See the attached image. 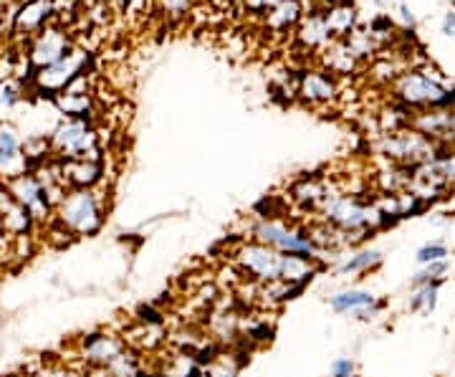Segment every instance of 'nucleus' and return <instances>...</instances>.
<instances>
[{
	"label": "nucleus",
	"mask_w": 455,
	"mask_h": 377,
	"mask_svg": "<svg viewBox=\"0 0 455 377\" xmlns=\"http://www.w3.org/2000/svg\"><path fill=\"white\" fill-rule=\"evenodd\" d=\"M448 256H451V251L445 244H440V241H433V244H425L418 253H415V259L420 266L425 263H435V261H448Z\"/></svg>",
	"instance_id": "nucleus-35"
},
{
	"label": "nucleus",
	"mask_w": 455,
	"mask_h": 377,
	"mask_svg": "<svg viewBox=\"0 0 455 377\" xmlns=\"http://www.w3.org/2000/svg\"><path fill=\"white\" fill-rule=\"evenodd\" d=\"M296 36H299V44L307 46V49L326 46L331 41V33H329V26H326L324 13H309V16L301 20Z\"/></svg>",
	"instance_id": "nucleus-21"
},
{
	"label": "nucleus",
	"mask_w": 455,
	"mask_h": 377,
	"mask_svg": "<svg viewBox=\"0 0 455 377\" xmlns=\"http://www.w3.org/2000/svg\"><path fill=\"white\" fill-rule=\"evenodd\" d=\"M395 97L407 109H455V89L425 71H405L395 79Z\"/></svg>",
	"instance_id": "nucleus-4"
},
{
	"label": "nucleus",
	"mask_w": 455,
	"mask_h": 377,
	"mask_svg": "<svg viewBox=\"0 0 455 377\" xmlns=\"http://www.w3.org/2000/svg\"><path fill=\"white\" fill-rule=\"evenodd\" d=\"M142 377H147V375H142Z\"/></svg>",
	"instance_id": "nucleus-49"
},
{
	"label": "nucleus",
	"mask_w": 455,
	"mask_h": 377,
	"mask_svg": "<svg viewBox=\"0 0 455 377\" xmlns=\"http://www.w3.org/2000/svg\"><path fill=\"white\" fill-rule=\"evenodd\" d=\"M51 101H53V107H56L66 119H86V122H92L94 101H92V94H89L86 74H82V76L71 84L66 92H61L59 97H53Z\"/></svg>",
	"instance_id": "nucleus-12"
},
{
	"label": "nucleus",
	"mask_w": 455,
	"mask_h": 377,
	"mask_svg": "<svg viewBox=\"0 0 455 377\" xmlns=\"http://www.w3.org/2000/svg\"><path fill=\"white\" fill-rule=\"evenodd\" d=\"M114 377H142L145 375V362L140 357L137 349L124 347V352L107 367Z\"/></svg>",
	"instance_id": "nucleus-28"
},
{
	"label": "nucleus",
	"mask_w": 455,
	"mask_h": 377,
	"mask_svg": "<svg viewBox=\"0 0 455 377\" xmlns=\"http://www.w3.org/2000/svg\"><path fill=\"white\" fill-rule=\"evenodd\" d=\"M11 236H8V230L3 226V218H0V261H3V256H8V248H11Z\"/></svg>",
	"instance_id": "nucleus-42"
},
{
	"label": "nucleus",
	"mask_w": 455,
	"mask_h": 377,
	"mask_svg": "<svg viewBox=\"0 0 455 377\" xmlns=\"http://www.w3.org/2000/svg\"><path fill=\"white\" fill-rule=\"evenodd\" d=\"M248 340L251 342H271L274 340V327L268 322H256L248 329Z\"/></svg>",
	"instance_id": "nucleus-37"
},
{
	"label": "nucleus",
	"mask_w": 455,
	"mask_h": 377,
	"mask_svg": "<svg viewBox=\"0 0 455 377\" xmlns=\"http://www.w3.org/2000/svg\"><path fill=\"white\" fill-rule=\"evenodd\" d=\"M319 271H324V261H314V259H307V256H283L278 279L289 281V284H299V286L307 289Z\"/></svg>",
	"instance_id": "nucleus-18"
},
{
	"label": "nucleus",
	"mask_w": 455,
	"mask_h": 377,
	"mask_svg": "<svg viewBox=\"0 0 455 377\" xmlns=\"http://www.w3.org/2000/svg\"><path fill=\"white\" fill-rule=\"evenodd\" d=\"M377 301H379V299H377L372 292H364V289H347V292L329 296V307L337 314H355L359 312V309L374 307Z\"/></svg>",
	"instance_id": "nucleus-24"
},
{
	"label": "nucleus",
	"mask_w": 455,
	"mask_h": 377,
	"mask_svg": "<svg viewBox=\"0 0 455 377\" xmlns=\"http://www.w3.org/2000/svg\"><path fill=\"white\" fill-rule=\"evenodd\" d=\"M18 99H20V92H18L13 84H3V86H0V104L13 107Z\"/></svg>",
	"instance_id": "nucleus-40"
},
{
	"label": "nucleus",
	"mask_w": 455,
	"mask_h": 377,
	"mask_svg": "<svg viewBox=\"0 0 455 377\" xmlns=\"http://www.w3.org/2000/svg\"><path fill=\"white\" fill-rule=\"evenodd\" d=\"M64 180L68 190H89L97 188L104 178V164L99 160H61Z\"/></svg>",
	"instance_id": "nucleus-16"
},
{
	"label": "nucleus",
	"mask_w": 455,
	"mask_h": 377,
	"mask_svg": "<svg viewBox=\"0 0 455 377\" xmlns=\"http://www.w3.org/2000/svg\"><path fill=\"white\" fill-rule=\"evenodd\" d=\"M377 152L382 157H387L392 164L400 167H418V164L435 160L440 152L438 142L427 140L412 127H403V130L385 132L377 142Z\"/></svg>",
	"instance_id": "nucleus-5"
},
{
	"label": "nucleus",
	"mask_w": 455,
	"mask_h": 377,
	"mask_svg": "<svg viewBox=\"0 0 455 377\" xmlns=\"http://www.w3.org/2000/svg\"><path fill=\"white\" fill-rule=\"evenodd\" d=\"M443 33L455 38V11H448L445 18H443Z\"/></svg>",
	"instance_id": "nucleus-43"
},
{
	"label": "nucleus",
	"mask_w": 455,
	"mask_h": 377,
	"mask_svg": "<svg viewBox=\"0 0 455 377\" xmlns=\"http://www.w3.org/2000/svg\"><path fill=\"white\" fill-rule=\"evenodd\" d=\"M53 13H56V0H26L13 13V31L23 36L44 31Z\"/></svg>",
	"instance_id": "nucleus-13"
},
{
	"label": "nucleus",
	"mask_w": 455,
	"mask_h": 377,
	"mask_svg": "<svg viewBox=\"0 0 455 377\" xmlns=\"http://www.w3.org/2000/svg\"><path fill=\"white\" fill-rule=\"evenodd\" d=\"M281 259H283V253L263 246L259 241H251V238L243 241V244H238V248L233 251V266L238 269V274L243 279L256 281V284L278 279Z\"/></svg>",
	"instance_id": "nucleus-8"
},
{
	"label": "nucleus",
	"mask_w": 455,
	"mask_h": 377,
	"mask_svg": "<svg viewBox=\"0 0 455 377\" xmlns=\"http://www.w3.org/2000/svg\"><path fill=\"white\" fill-rule=\"evenodd\" d=\"M56 223H61L74 238L97 236L107 221V197L97 188L89 190H68L56 208Z\"/></svg>",
	"instance_id": "nucleus-2"
},
{
	"label": "nucleus",
	"mask_w": 455,
	"mask_h": 377,
	"mask_svg": "<svg viewBox=\"0 0 455 377\" xmlns=\"http://www.w3.org/2000/svg\"><path fill=\"white\" fill-rule=\"evenodd\" d=\"M74 347H76L79 365L86 370V367H109L124 352L127 342L122 334H116L112 329H97V332L82 334Z\"/></svg>",
	"instance_id": "nucleus-10"
},
{
	"label": "nucleus",
	"mask_w": 455,
	"mask_h": 377,
	"mask_svg": "<svg viewBox=\"0 0 455 377\" xmlns=\"http://www.w3.org/2000/svg\"><path fill=\"white\" fill-rule=\"evenodd\" d=\"M86 61H89V56H86L84 51H71L66 59L56 61L53 66L38 68V71L33 74L36 92L49 99L59 97V94L66 92V89L76 82L82 74H86Z\"/></svg>",
	"instance_id": "nucleus-9"
},
{
	"label": "nucleus",
	"mask_w": 455,
	"mask_h": 377,
	"mask_svg": "<svg viewBox=\"0 0 455 377\" xmlns=\"http://www.w3.org/2000/svg\"><path fill=\"white\" fill-rule=\"evenodd\" d=\"M382 251L377 248H362L357 253H352L349 259L337 266V274L339 277H357V274H370V271H377L382 266Z\"/></svg>",
	"instance_id": "nucleus-23"
},
{
	"label": "nucleus",
	"mask_w": 455,
	"mask_h": 377,
	"mask_svg": "<svg viewBox=\"0 0 455 377\" xmlns=\"http://www.w3.org/2000/svg\"><path fill=\"white\" fill-rule=\"evenodd\" d=\"M443 148H455V127H453V132H451V134L445 137V142H443Z\"/></svg>",
	"instance_id": "nucleus-46"
},
{
	"label": "nucleus",
	"mask_w": 455,
	"mask_h": 377,
	"mask_svg": "<svg viewBox=\"0 0 455 377\" xmlns=\"http://www.w3.org/2000/svg\"><path fill=\"white\" fill-rule=\"evenodd\" d=\"M430 164L445 188H455V148H440L438 157L430 160Z\"/></svg>",
	"instance_id": "nucleus-31"
},
{
	"label": "nucleus",
	"mask_w": 455,
	"mask_h": 377,
	"mask_svg": "<svg viewBox=\"0 0 455 377\" xmlns=\"http://www.w3.org/2000/svg\"><path fill=\"white\" fill-rule=\"evenodd\" d=\"M324 64L331 74H341V76H344V74H349V71L355 68L357 59H355V53L349 51L347 41H329V44H326Z\"/></svg>",
	"instance_id": "nucleus-25"
},
{
	"label": "nucleus",
	"mask_w": 455,
	"mask_h": 377,
	"mask_svg": "<svg viewBox=\"0 0 455 377\" xmlns=\"http://www.w3.org/2000/svg\"><path fill=\"white\" fill-rule=\"evenodd\" d=\"M445 274H448V261L425 263L423 269L412 277V289L427 286V284H438V281L445 279Z\"/></svg>",
	"instance_id": "nucleus-34"
},
{
	"label": "nucleus",
	"mask_w": 455,
	"mask_h": 377,
	"mask_svg": "<svg viewBox=\"0 0 455 377\" xmlns=\"http://www.w3.org/2000/svg\"><path fill=\"white\" fill-rule=\"evenodd\" d=\"M241 365L235 362L233 355H215L208 367L203 370V377H238Z\"/></svg>",
	"instance_id": "nucleus-33"
},
{
	"label": "nucleus",
	"mask_w": 455,
	"mask_h": 377,
	"mask_svg": "<svg viewBox=\"0 0 455 377\" xmlns=\"http://www.w3.org/2000/svg\"><path fill=\"white\" fill-rule=\"evenodd\" d=\"M400 0H374V5H379V8H392V5H397Z\"/></svg>",
	"instance_id": "nucleus-45"
},
{
	"label": "nucleus",
	"mask_w": 455,
	"mask_h": 377,
	"mask_svg": "<svg viewBox=\"0 0 455 377\" xmlns=\"http://www.w3.org/2000/svg\"><path fill=\"white\" fill-rule=\"evenodd\" d=\"M256 213L259 218H286V205L281 197H266L256 205Z\"/></svg>",
	"instance_id": "nucleus-36"
},
{
	"label": "nucleus",
	"mask_w": 455,
	"mask_h": 377,
	"mask_svg": "<svg viewBox=\"0 0 455 377\" xmlns=\"http://www.w3.org/2000/svg\"><path fill=\"white\" fill-rule=\"evenodd\" d=\"M0 218H3V226L8 230L11 238H20V236H36L38 226L31 218V213L16 203L13 197L8 196V190L0 185Z\"/></svg>",
	"instance_id": "nucleus-14"
},
{
	"label": "nucleus",
	"mask_w": 455,
	"mask_h": 377,
	"mask_svg": "<svg viewBox=\"0 0 455 377\" xmlns=\"http://www.w3.org/2000/svg\"><path fill=\"white\" fill-rule=\"evenodd\" d=\"M0 28H3V5H0Z\"/></svg>",
	"instance_id": "nucleus-48"
},
{
	"label": "nucleus",
	"mask_w": 455,
	"mask_h": 377,
	"mask_svg": "<svg viewBox=\"0 0 455 377\" xmlns=\"http://www.w3.org/2000/svg\"><path fill=\"white\" fill-rule=\"evenodd\" d=\"M49 140L56 160H99L101 163L99 134L94 124L86 119H64Z\"/></svg>",
	"instance_id": "nucleus-6"
},
{
	"label": "nucleus",
	"mask_w": 455,
	"mask_h": 377,
	"mask_svg": "<svg viewBox=\"0 0 455 377\" xmlns=\"http://www.w3.org/2000/svg\"><path fill=\"white\" fill-rule=\"evenodd\" d=\"M23 163V155H20V140L11 127H0V170L16 175L18 164Z\"/></svg>",
	"instance_id": "nucleus-27"
},
{
	"label": "nucleus",
	"mask_w": 455,
	"mask_h": 377,
	"mask_svg": "<svg viewBox=\"0 0 455 377\" xmlns=\"http://www.w3.org/2000/svg\"><path fill=\"white\" fill-rule=\"evenodd\" d=\"M84 377H114L107 367H86Z\"/></svg>",
	"instance_id": "nucleus-44"
},
{
	"label": "nucleus",
	"mask_w": 455,
	"mask_h": 377,
	"mask_svg": "<svg viewBox=\"0 0 455 377\" xmlns=\"http://www.w3.org/2000/svg\"><path fill=\"white\" fill-rule=\"evenodd\" d=\"M299 20H301V5H299V0H286V3H281V5H276L268 13V26L274 31H289Z\"/></svg>",
	"instance_id": "nucleus-29"
},
{
	"label": "nucleus",
	"mask_w": 455,
	"mask_h": 377,
	"mask_svg": "<svg viewBox=\"0 0 455 377\" xmlns=\"http://www.w3.org/2000/svg\"><path fill=\"white\" fill-rule=\"evenodd\" d=\"M248 238L274 248L283 256H307L314 261H322L319 251L311 244L309 229L291 223L286 218H256L248 226Z\"/></svg>",
	"instance_id": "nucleus-3"
},
{
	"label": "nucleus",
	"mask_w": 455,
	"mask_h": 377,
	"mask_svg": "<svg viewBox=\"0 0 455 377\" xmlns=\"http://www.w3.org/2000/svg\"><path fill=\"white\" fill-rule=\"evenodd\" d=\"M316 215H322V221L337 226L344 233L357 236L359 241H364L374 230L385 229V221H382V213L377 211L374 200L347 196L331 185H326L324 200H322V208Z\"/></svg>",
	"instance_id": "nucleus-1"
},
{
	"label": "nucleus",
	"mask_w": 455,
	"mask_h": 377,
	"mask_svg": "<svg viewBox=\"0 0 455 377\" xmlns=\"http://www.w3.org/2000/svg\"><path fill=\"white\" fill-rule=\"evenodd\" d=\"M38 377H84V367L82 365H74V362L64 360H51L44 362L38 370H36Z\"/></svg>",
	"instance_id": "nucleus-32"
},
{
	"label": "nucleus",
	"mask_w": 455,
	"mask_h": 377,
	"mask_svg": "<svg viewBox=\"0 0 455 377\" xmlns=\"http://www.w3.org/2000/svg\"><path fill=\"white\" fill-rule=\"evenodd\" d=\"M122 337H124L127 347L137 349V352H155L157 347L164 345L163 329L157 327V325H142V322H137Z\"/></svg>",
	"instance_id": "nucleus-22"
},
{
	"label": "nucleus",
	"mask_w": 455,
	"mask_h": 377,
	"mask_svg": "<svg viewBox=\"0 0 455 377\" xmlns=\"http://www.w3.org/2000/svg\"><path fill=\"white\" fill-rule=\"evenodd\" d=\"M324 16H326V26H329V33H331V41H344L349 33L355 31L357 11H355L347 0H341V3H337V5L326 8Z\"/></svg>",
	"instance_id": "nucleus-20"
},
{
	"label": "nucleus",
	"mask_w": 455,
	"mask_h": 377,
	"mask_svg": "<svg viewBox=\"0 0 455 377\" xmlns=\"http://www.w3.org/2000/svg\"><path fill=\"white\" fill-rule=\"evenodd\" d=\"M357 375V367L349 357H337L331 365V377H355Z\"/></svg>",
	"instance_id": "nucleus-38"
},
{
	"label": "nucleus",
	"mask_w": 455,
	"mask_h": 377,
	"mask_svg": "<svg viewBox=\"0 0 455 377\" xmlns=\"http://www.w3.org/2000/svg\"><path fill=\"white\" fill-rule=\"evenodd\" d=\"M157 377H203V367L190 352H178L172 357H164Z\"/></svg>",
	"instance_id": "nucleus-26"
},
{
	"label": "nucleus",
	"mask_w": 455,
	"mask_h": 377,
	"mask_svg": "<svg viewBox=\"0 0 455 377\" xmlns=\"http://www.w3.org/2000/svg\"><path fill=\"white\" fill-rule=\"evenodd\" d=\"M188 5H190V0H163L164 13L170 18L185 16V13H188Z\"/></svg>",
	"instance_id": "nucleus-39"
},
{
	"label": "nucleus",
	"mask_w": 455,
	"mask_h": 377,
	"mask_svg": "<svg viewBox=\"0 0 455 377\" xmlns=\"http://www.w3.org/2000/svg\"><path fill=\"white\" fill-rule=\"evenodd\" d=\"M71 53V41L61 28H51L46 26L44 31H38L33 36L31 51H28V61L38 71V68H46L53 66L56 61H61Z\"/></svg>",
	"instance_id": "nucleus-11"
},
{
	"label": "nucleus",
	"mask_w": 455,
	"mask_h": 377,
	"mask_svg": "<svg viewBox=\"0 0 455 377\" xmlns=\"http://www.w3.org/2000/svg\"><path fill=\"white\" fill-rule=\"evenodd\" d=\"M326 182L319 178H299L291 185V200L301 208V211H309V213H319L322 208V200H324Z\"/></svg>",
	"instance_id": "nucleus-19"
},
{
	"label": "nucleus",
	"mask_w": 455,
	"mask_h": 377,
	"mask_svg": "<svg viewBox=\"0 0 455 377\" xmlns=\"http://www.w3.org/2000/svg\"><path fill=\"white\" fill-rule=\"evenodd\" d=\"M397 18L403 20L405 28H415V16H412V11L407 8L405 3H397Z\"/></svg>",
	"instance_id": "nucleus-41"
},
{
	"label": "nucleus",
	"mask_w": 455,
	"mask_h": 377,
	"mask_svg": "<svg viewBox=\"0 0 455 377\" xmlns=\"http://www.w3.org/2000/svg\"><path fill=\"white\" fill-rule=\"evenodd\" d=\"M296 94L307 104H326L337 99V82L326 71H304L299 76Z\"/></svg>",
	"instance_id": "nucleus-15"
},
{
	"label": "nucleus",
	"mask_w": 455,
	"mask_h": 377,
	"mask_svg": "<svg viewBox=\"0 0 455 377\" xmlns=\"http://www.w3.org/2000/svg\"><path fill=\"white\" fill-rule=\"evenodd\" d=\"M18 377H38L36 373H26V375H18Z\"/></svg>",
	"instance_id": "nucleus-47"
},
{
	"label": "nucleus",
	"mask_w": 455,
	"mask_h": 377,
	"mask_svg": "<svg viewBox=\"0 0 455 377\" xmlns=\"http://www.w3.org/2000/svg\"><path fill=\"white\" fill-rule=\"evenodd\" d=\"M440 284H427V286H418L412 296H410V301H407V307H410V312L415 314H430L435 309V304H438V292H440Z\"/></svg>",
	"instance_id": "nucleus-30"
},
{
	"label": "nucleus",
	"mask_w": 455,
	"mask_h": 377,
	"mask_svg": "<svg viewBox=\"0 0 455 377\" xmlns=\"http://www.w3.org/2000/svg\"><path fill=\"white\" fill-rule=\"evenodd\" d=\"M301 292H304V286L289 284L283 279L263 281V284H256V304L263 309H278V307L293 301Z\"/></svg>",
	"instance_id": "nucleus-17"
},
{
	"label": "nucleus",
	"mask_w": 455,
	"mask_h": 377,
	"mask_svg": "<svg viewBox=\"0 0 455 377\" xmlns=\"http://www.w3.org/2000/svg\"><path fill=\"white\" fill-rule=\"evenodd\" d=\"M0 185L8 190V196L13 197L16 203H20L31 213V218L36 221L38 229H46L51 221H53L56 211H53V205H51L49 197H46L44 185L38 182V178L33 175L31 170H20L16 175H8Z\"/></svg>",
	"instance_id": "nucleus-7"
}]
</instances>
